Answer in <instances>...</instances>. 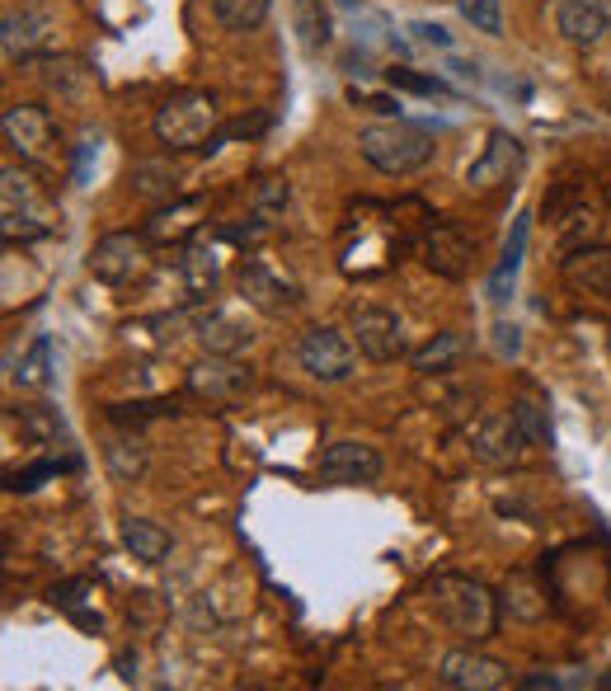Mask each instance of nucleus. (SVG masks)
Segmentation results:
<instances>
[{
	"label": "nucleus",
	"mask_w": 611,
	"mask_h": 691,
	"mask_svg": "<svg viewBox=\"0 0 611 691\" xmlns=\"http://www.w3.org/2000/svg\"><path fill=\"white\" fill-rule=\"evenodd\" d=\"M432 607H438V617L470 644L495 636V621H499L495 617V592H489L480 579H461V575L432 579Z\"/></svg>",
	"instance_id": "1"
},
{
	"label": "nucleus",
	"mask_w": 611,
	"mask_h": 691,
	"mask_svg": "<svg viewBox=\"0 0 611 691\" xmlns=\"http://www.w3.org/2000/svg\"><path fill=\"white\" fill-rule=\"evenodd\" d=\"M358 151H363V161L381 174H414L432 161V136L424 128L390 118V123H371L358 132Z\"/></svg>",
	"instance_id": "2"
},
{
	"label": "nucleus",
	"mask_w": 611,
	"mask_h": 691,
	"mask_svg": "<svg viewBox=\"0 0 611 691\" xmlns=\"http://www.w3.org/2000/svg\"><path fill=\"white\" fill-rule=\"evenodd\" d=\"M212 132H216V104H212V94H198V90L170 94L165 104H161V113H155V136H161V146H170V151L203 146Z\"/></svg>",
	"instance_id": "3"
},
{
	"label": "nucleus",
	"mask_w": 611,
	"mask_h": 691,
	"mask_svg": "<svg viewBox=\"0 0 611 691\" xmlns=\"http://www.w3.org/2000/svg\"><path fill=\"white\" fill-rule=\"evenodd\" d=\"M297 363L315 382H348L353 367H358V344H353L344 329L315 325L297 339Z\"/></svg>",
	"instance_id": "4"
},
{
	"label": "nucleus",
	"mask_w": 611,
	"mask_h": 691,
	"mask_svg": "<svg viewBox=\"0 0 611 691\" xmlns=\"http://www.w3.org/2000/svg\"><path fill=\"white\" fill-rule=\"evenodd\" d=\"M522 174V142L512 132L495 128L485 136V151L470 161L466 170V184L476 193H499V189H512V180Z\"/></svg>",
	"instance_id": "5"
},
{
	"label": "nucleus",
	"mask_w": 611,
	"mask_h": 691,
	"mask_svg": "<svg viewBox=\"0 0 611 691\" xmlns=\"http://www.w3.org/2000/svg\"><path fill=\"white\" fill-rule=\"evenodd\" d=\"M151 268V250H146V235H132V231H118V235H104L100 245L90 250V273L100 283H132L142 278Z\"/></svg>",
	"instance_id": "6"
},
{
	"label": "nucleus",
	"mask_w": 611,
	"mask_h": 691,
	"mask_svg": "<svg viewBox=\"0 0 611 691\" xmlns=\"http://www.w3.org/2000/svg\"><path fill=\"white\" fill-rule=\"evenodd\" d=\"M348 334L358 353L367 363H396L405 353V334H400V321L381 306H353L348 315Z\"/></svg>",
	"instance_id": "7"
},
{
	"label": "nucleus",
	"mask_w": 611,
	"mask_h": 691,
	"mask_svg": "<svg viewBox=\"0 0 611 691\" xmlns=\"http://www.w3.org/2000/svg\"><path fill=\"white\" fill-rule=\"evenodd\" d=\"M6 128V142L24 155V161H52L57 155V123L43 104H14L0 118Z\"/></svg>",
	"instance_id": "8"
},
{
	"label": "nucleus",
	"mask_w": 611,
	"mask_h": 691,
	"mask_svg": "<svg viewBox=\"0 0 611 691\" xmlns=\"http://www.w3.org/2000/svg\"><path fill=\"white\" fill-rule=\"evenodd\" d=\"M522 447H527V433L512 409L485 414L476 433H470V451H476V461H485V466H512L522 457Z\"/></svg>",
	"instance_id": "9"
},
{
	"label": "nucleus",
	"mask_w": 611,
	"mask_h": 691,
	"mask_svg": "<svg viewBox=\"0 0 611 691\" xmlns=\"http://www.w3.org/2000/svg\"><path fill=\"white\" fill-rule=\"evenodd\" d=\"M438 682L451 691H495L508 682V668L499 659L480 654V649H451L438 663Z\"/></svg>",
	"instance_id": "10"
},
{
	"label": "nucleus",
	"mask_w": 611,
	"mask_h": 691,
	"mask_svg": "<svg viewBox=\"0 0 611 691\" xmlns=\"http://www.w3.org/2000/svg\"><path fill=\"white\" fill-rule=\"evenodd\" d=\"M0 184H6V241H29V235H43L48 231V212L38 203L33 193V180L19 170H6L0 174Z\"/></svg>",
	"instance_id": "11"
},
{
	"label": "nucleus",
	"mask_w": 611,
	"mask_h": 691,
	"mask_svg": "<svg viewBox=\"0 0 611 691\" xmlns=\"http://www.w3.org/2000/svg\"><path fill=\"white\" fill-rule=\"evenodd\" d=\"M381 476V451L367 443H329L320 451V480L329 485H371Z\"/></svg>",
	"instance_id": "12"
},
{
	"label": "nucleus",
	"mask_w": 611,
	"mask_h": 691,
	"mask_svg": "<svg viewBox=\"0 0 611 691\" xmlns=\"http://www.w3.org/2000/svg\"><path fill=\"white\" fill-rule=\"evenodd\" d=\"M189 390L203 395V400H212V405H226V400H235V395L250 390V367H241L235 358H222V353H207L203 363H193Z\"/></svg>",
	"instance_id": "13"
},
{
	"label": "nucleus",
	"mask_w": 611,
	"mask_h": 691,
	"mask_svg": "<svg viewBox=\"0 0 611 691\" xmlns=\"http://www.w3.org/2000/svg\"><path fill=\"white\" fill-rule=\"evenodd\" d=\"M6 57L10 62H29V57H38L48 43H52V19L38 14V10H24V14H6Z\"/></svg>",
	"instance_id": "14"
},
{
	"label": "nucleus",
	"mask_w": 611,
	"mask_h": 691,
	"mask_svg": "<svg viewBox=\"0 0 611 691\" xmlns=\"http://www.w3.org/2000/svg\"><path fill=\"white\" fill-rule=\"evenodd\" d=\"M607 24L611 19H607V10L598 6V0H560V10H556V29L574 48H593L607 33Z\"/></svg>",
	"instance_id": "15"
},
{
	"label": "nucleus",
	"mask_w": 611,
	"mask_h": 691,
	"mask_svg": "<svg viewBox=\"0 0 611 691\" xmlns=\"http://www.w3.org/2000/svg\"><path fill=\"white\" fill-rule=\"evenodd\" d=\"M241 296L250 306H259V311H283L287 302H297V287L283 283L278 273H268L264 264H241Z\"/></svg>",
	"instance_id": "16"
},
{
	"label": "nucleus",
	"mask_w": 611,
	"mask_h": 691,
	"mask_svg": "<svg viewBox=\"0 0 611 691\" xmlns=\"http://www.w3.org/2000/svg\"><path fill=\"white\" fill-rule=\"evenodd\" d=\"M564 278L569 287L598 296V302H611V250H579L564 264Z\"/></svg>",
	"instance_id": "17"
},
{
	"label": "nucleus",
	"mask_w": 611,
	"mask_h": 691,
	"mask_svg": "<svg viewBox=\"0 0 611 691\" xmlns=\"http://www.w3.org/2000/svg\"><path fill=\"white\" fill-rule=\"evenodd\" d=\"M250 339H254L250 325L235 321V315H226V311H207L198 321V344L207 353H222V358H235L241 348H250Z\"/></svg>",
	"instance_id": "18"
},
{
	"label": "nucleus",
	"mask_w": 611,
	"mask_h": 691,
	"mask_svg": "<svg viewBox=\"0 0 611 691\" xmlns=\"http://www.w3.org/2000/svg\"><path fill=\"white\" fill-rule=\"evenodd\" d=\"M104 466L118 485H132L146 476V443L136 433H109L104 438Z\"/></svg>",
	"instance_id": "19"
},
{
	"label": "nucleus",
	"mask_w": 611,
	"mask_h": 691,
	"mask_svg": "<svg viewBox=\"0 0 611 691\" xmlns=\"http://www.w3.org/2000/svg\"><path fill=\"white\" fill-rule=\"evenodd\" d=\"M198 216H203V197H189V203H174L165 212H155L146 222V241H184V235L198 231Z\"/></svg>",
	"instance_id": "20"
},
{
	"label": "nucleus",
	"mask_w": 611,
	"mask_h": 691,
	"mask_svg": "<svg viewBox=\"0 0 611 691\" xmlns=\"http://www.w3.org/2000/svg\"><path fill=\"white\" fill-rule=\"evenodd\" d=\"M123 546L132 550L136 560L161 565V560L170 556V531L155 527L151 518H123Z\"/></svg>",
	"instance_id": "21"
},
{
	"label": "nucleus",
	"mask_w": 611,
	"mask_h": 691,
	"mask_svg": "<svg viewBox=\"0 0 611 691\" xmlns=\"http://www.w3.org/2000/svg\"><path fill=\"white\" fill-rule=\"evenodd\" d=\"M527 231H531V216L522 212L518 222H512V241H508V250H503V260H499V268H495V278H489V302H508V292H512V278H518V268H522Z\"/></svg>",
	"instance_id": "22"
},
{
	"label": "nucleus",
	"mask_w": 611,
	"mask_h": 691,
	"mask_svg": "<svg viewBox=\"0 0 611 691\" xmlns=\"http://www.w3.org/2000/svg\"><path fill=\"white\" fill-rule=\"evenodd\" d=\"M466 241L451 226H438L428 235V264L438 268V273H447V278H461V268H466Z\"/></svg>",
	"instance_id": "23"
},
{
	"label": "nucleus",
	"mask_w": 611,
	"mask_h": 691,
	"mask_svg": "<svg viewBox=\"0 0 611 691\" xmlns=\"http://www.w3.org/2000/svg\"><path fill=\"white\" fill-rule=\"evenodd\" d=\"M292 19H297V38L306 52H320L329 38V19H325V0H292Z\"/></svg>",
	"instance_id": "24"
},
{
	"label": "nucleus",
	"mask_w": 611,
	"mask_h": 691,
	"mask_svg": "<svg viewBox=\"0 0 611 691\" xmlns=\"http://www.w3.org/2000/svg\"><path fill=\"white\" fill-rule=\"evenodd\" d=\"M273 10V0H216V19H222V29H235V33H250L259 29Z\"/></svg>",
	"instance_id": "25"
},
{
	"label": "nucleus",
	"mask_w": 611,
	"mask_h": 691,
	"mask_svg": "<svg viewBox=\"0 0 611 691\" xmlns=\"http://www.w3.org/2000/svg\"><path fill=\"white\" fill-rule=\"evenodd\" d=\"M180 268H184V283H189L193 296H207V292L216 287V260H212V250L193 245L184 260H180Z\"/></svg>",
	"instance_id": "26"
},
{
	"label": "nucleus",
	"mask_w": 611,
	"mask_h": 691,
	"mask_svg": "<svg viewBox=\"0 0 611 691\" xmlns=\"http://www.w3.org/2000/svg\"><path fill=\"white\" fill-rule=\"evenodd\" d=\"M457 353H461V334L457 329H442L428 348L414 353V372H442L451 358H457Z\"/></svg>",
	"instance_id": "27"
},
{
	"label": "nucleus",
	"mask_w": 611,
	"mask_h": 691,
	"mask_svg": "<svg viewBox=\"0 0 611 691\" xmlns=\"http://www.w3.org/2000/svg\"><path fill=\"white\" fill-rule=\"evenodd\" d=\"M287 197H292L287 180H259V189H254V222L268 226L273 216H283L287 212Z\"/></svg>",
	"instance_id": "28"
},
{
	"label": "nucleus",
	"mask_w": 611,
	"mask_h": 691,
	"mask_svg": "<svg viewBox=\"0 0 611 691\" xmlns=\"http://www.w3.org/2000/svg\"><path fill=\"white\" fill-rule=\"evenodd\" d=\"M527 598H541V592H537V583H531L527 575L508 579V588H503V602H508V611H512V617H522V621H537V617H546V602H527Z\"/></svg>",
	"instance_id": "29"
},
{
	"label": "nucleus",
	"mask_w": 611,
	"mask_h": 691,
	"mask_svg": "<svg viewBox=\"0 0 611 691\" xmlns=\"http://www.w3.org/2000/svg\"><path fill=\"white\" fill-rule=\"evenodd\" d=\"M48 377H52V344H48V339H38V344L29 348V358L19 363L14 382H19V386H29V390H38V386H48Z\"/></svg>",
	"instance_id": "30"
},
{
	"label": "nucleus",
	"mask_w": 611,
	"mask_h": 691,
	"mask_svg": "<svg viewBox=\"0 0 611 691\" xmlns=\"http://www.w3.org/2000/svg\"><path fill=\"white\" fill-rule=\"evenodd\" d=\"M461 14H466L480 33H503V10H499V0H461Z\"/></svg>",
	"instance_id": "31"
},
{
	"label": "nucleus",
	"mask_w": 611,
	"mask_h": 691,
	"mask_svg": "<svg viewBox=\"0 0 611 691\" xmlns=\"http://www.w3.org/2000/svg\"><path fill=\"white\" fill-rule=\"evenodd\" d=\"M24 433H29L33 443H48V438H57V433H62V419H57V409L38 405V409L24 414Z\"/></svg>",
	"instance_id": "32"
},
{
	"label": "nucleus",
	"mask_w": 611,
	"mask_h": 691,
	"mask_svg": "<svg viewBox=\"0 0 611 691\" xmlns=\"http://www.w3.org/2000/svg\"><path fill=\"white\" fill-rule=\"evenodd\" d=\"M512 414H518V424H522V433H527V447H537V443H546V424H541V414H537V405H512Z\"/></svg>",
	"instance_id": "33"
},
{
	"label": "nucleus",
	"mask_w": 611,
	"mask_h": 691,
	"mask_svg": "<svg viewBox=\"0 0 611 691\" xmlns=\"http://www.w3.org/2000/svg\"><path fill=\"white\" fill-rule=\"evenodd\" d=\"M57 470H62V466H57V461H38V466H29V470H19V476H14V485L10 489H38V480H52L57 476Z\"/></svg>",
	"instance_id": "34"
},
{
	"label": "nucleus",
	"mask_w": 611,
	"mask_h": 691,
	"mask_svg": "<svg viewBox=\"0 0 611 691\" xmlns=\"http://www.w3.org/2000/svg\"><path fill=\"white\" fill-rule=\"evenodd\" d=\"M390 85H405V90H419V94H447L442 81H424V75H409V71H390Z\"/></svg>",
	"instance_id": "35"
},
{
	"label": "nucleus",
	"mask_w": 611,
	"mask_h": 691,
	"mask_svg": "<svg viewBox=\"0 0 611 691\" xmlns=\"http://www.w3.org/2000/svg\"><path fill=\"white\" fill-rule=\"evenodd\" d=\"M414 33H419L424 43H438V48H447V29H438V24H414Z\"/></svg>",
	"instance_id": "36"
},
{
	"label": "nucleus",
	"mask_w": 611,
	"mask_h": 691,
	"mask_svg": "<svg viewBox=\"0 0 611 691\" xmlns=\"http://www.w3.org/2000/svg\"><path fill=\"white\" fill-rule=\"evenodd\" d=\"M495 334H499V348H503V353H518V339H512L518 329H512V325H499Z\"/></svg>",
	"instance_id": "37"
},
{
	"label": "nucleus",
	"mask_w": 611,
	"mask_h": 691,
	"mask_svg": "<svg viewBox=\"0 0 611 691\" xmlns=\"http://www.w3.org/2000/svg\"><path fill=\"white\" fill-rule=\"evenodd\" d=\"M602 687H611V673H607V678H602Z\"/></svg>",
	"instance_id": "38"
},
{
	"label": "nucleus",
	"mask_w": 611,
	"mask_h": 691,
	"mask_svg": "<svg viewBox=\"0 0 611 691\" xmlns=\"http://www.w3.org/2000/svg\"><path fill=\"white\" fill-rule=\"evenodd\" d=\"M607 592H611V588H607Z\"/></svg>",
	"instance_id": "39"
}]
</instances>
